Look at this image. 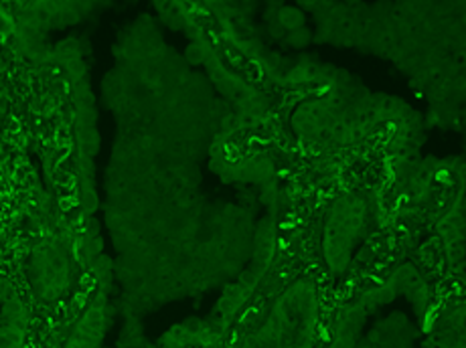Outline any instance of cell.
<instances>
[{
  "label": "cell",
  "instance_id": "obj_2",
  "mask_svg": "<svg viewBox=\"0 0 466 348\" xmlns=\"http://www.w3.org/2000/svg\"><path fill=\"white\" fill-rule=\"evenodd\" d=\"M6 283H5V280H0V302H5L6 300Z\"/></svg>",
  "mask_w": 466,
  "mask_h": 348
},
{
  "label": "cell",
  "instance_id": "obj_1",
  "mask_svg": "<svg viewBox=\"0 0 466 348\" xmlns=\"http://www.w3.org/2000/svg\"><path fill=\"white\" fill-rule=\"evenodd\" d=\"M26 316L21 302L8 296L0 310V348H23Z\"/></svg>",
  "mask_w": 466,
  "mask_h": 348
}]
</instances>
